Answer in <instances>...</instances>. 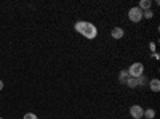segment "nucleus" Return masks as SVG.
<instances>
[{"instance_id":"nucleus-1","label":"nucleus","mask_w":160,"mask_h":119,"mask_svg":"<svg viewBox=\"0 0 160 119\" xmlns=\"http://www.w3.org/2000/svg\"><path fill=\"white\" fill-rule=\"evenodd\" d=\"M74 29L77 32H80L83 37H87L88 41H93L98 35V28L93 23H87V21H77L74 24Z\"/></svg>"},{"instance_id":"nucleus-2","label":"nucleus","mask_w":160,"mask_h":119,"mask_svg":"<svg viewBox=\"0 0 160 119\" xmlns=\"http://www.w3.org/2000/svg\"><path fill=\"white\" fill-rule=\"evenodd\" d=\"M128 71V74H130V77H135V79H138L139 76H142L144 74V64L142 63H133V64H130V68L127 69Z\"/></svg>"},{"instance_id":"nucleus-3","label":"nucleus","mask_w":160,"mask_h":119,"mask_svg":"<svg viewBox=\"0 0 160 119\" xmlns=\"http://www.w3.org/2000/svg\"><path fill=\"white\" fill-rule=\"evenodd\" d=\"M128 18H130L131 23H139V21L142 19V10H139L138 7L130 8V11H128Z\"/></svg>"},{"instance_id":"nucleus-4","label":"nucleus","mask_w":160,"mask_h":119,"mask_svg":"<svg viewBox=\"0 0 160 119\" xmlns=\"http://www.w3.org/2000/svg\"><path fill=\"white\" fill-rule=\"evenodd\" d=\"M130 114L133 119H141L142 114H144V110L139 106V105H133V106L130 108Z\"/></svg>"},{"instance_id":"nucleus-5","label":"nucleus","mask_w":160,"mask_h":119,"mask_svg":"<svg viewBox=\"0 0 160 119\" xmlns=\"http://www.w3.org/2000/svg\"><path fill=\"white\" fill-rule=\"evenodd\" d=\"M111 35H112V39H117V41H118V39H122V37L125 35V31H123L122 28H118V26H117V28H112Z\"/></svg>"},{"instance_id":"nucleus-6","label":"nucleus","mask_w":160,"mask_h":119,"mask_svg":"<svg viewBox=\"0 0 160 119\" xmlns=\"http://www.w3.org/2000/svg\"><path fill=\"white\" fill-rule=\"evenodd\" d=\"M148 84H149V87H151V90H152V92H158V90H160V81H158L157 77L151 79V81H149Z\"/></svg>"},{"instance_id":"nucleus-7","label":"nucleus","mask_w":160,"mask_h":119,"mask_svg":"<svg viewBox=\"0 0 160 119\" xmlns=\"http://www.w3.org/2000/svg\"><path fill=\"white\" fill-rule=\"evenodd\" d=\"M151 7H152V0H141L139 5H138V8H139V10H142V11L151 10Z\"/></svg>"},{"instance_id":"nucleus-8","label":"nucleus","mask_w":160,"mask_h":119,"mask_svg":"<svg viewBox=\"0 0 160 119\" xmlns=\"http://www.w3.org/2000/svg\"><path fill=\"white\" fill-rule=\"evenodd\" d=\"M128 77H130V74H128V71H127V69H122V71L118 73V81L122 82V84H125V82H127V79H128Z\"/></svg>"},{"instance_id":"nucleus-9","label":"nucleus","mask_w":160,"mask_h":119,"mask_svg":"<svg viewBox=\"0 0 160 119\" xmlns=\"http://www.w3.org/2000/svg\"><path fill=\"white\" fill-rule=\"evenodd\" d=\"M142 117H146V119H154V117H155V110H152V108H149V110H144Z\"/></svg>"},{"instance_id":"nucleus-10","label":"nucleus","mask_w":160,"mask_h":119,"mask_svg":"<svg viewBox=\"0 0 160 119\" xmlns=\"http://www.w3.org/2000/svg\"><path fill=\"white\" fill-rule=\"evenodd\" d=\"M125 84H127V85H128L130 89H135V87H138V81H136L135 77H128Z\"/></svg>"},{"instance_id":"nucleus-11","label":"nucleus","mask_w":160,"mask_h":119,"mask_svg":"<svg viewBox=\"0 0 160 119\" xmlns=\"http://www.w3.org/2000/svg\"><path fill=\"white\" fill-rule=\"evenodd\" d=\"M152 16H154V11H152V10H146V11H142V18H146V19H152Z\"/></svg>"},{"instance_id":"nucleus-12","label":"nucleus","mask_w":160,"mask_h":119,"mask_svg":"<svg viewBox=\"0 0 160 119\" xmlns=\"http://www.w3.org/2000/svg\"><path fill=\"white\" fill-rule=\"evenodd\" d=\"M136 81H138V85H144V84H148L149 81H148V79H146V76L142 74V76H139L138 79H136Z\"/></svg>"},{"instance_id":"nucleus-13","label":"nucleus","mask_w":160,"mask_h":119,"mask_svg":"<svg viewBox=\"0 0 160 119\" xmlns=\"http://www.w3.org/2000/svg\"><path fill=\"white\" fill-rule=\"evenodd\" d=\"M22 119H38V117H37L35 113H26V114L22 116Z\"/></svg>"},{"instance_id":"nucleus-14","label":"nucleus","mask_w":160,"mask_h":119,"mask_svg":"<svg viewBox=\"0 0 160 119\" xmlns=\"http://www.w3.org/2000/svg\"><path fill=\"white\" fill-rule=\"evenodd\" d=\"M149 48H151V51H154V53H155V44H154V42L149 44Z\"/></svg>"},{"instance_id":"nucleus-15","label":"nucleus","mask_w":160,"mask_h":119,"mask_svg":"<svg viewBox=\"0 0 160 119\" xmlns=\"http://www.w3.org/2000/svg\"><path fill=\"white\" fill-rule=\"evenodd\" d=\"M0 90H3V82L0 81Z\"/></svg>"},{"instance_id":"nucleus-16","label":"nucleus","mask_w":160,"mask_h":119,"mask_svg":"<svg viewBox=\"0 0 160 119\" xmlns=\"http://www.w3.org/2000/svg\"><path fill=\"white\" fill-rule=\"evenodd\" d=\"M0 119H3V117H2V116H0Z\"/></svg>"}]
</instances>
